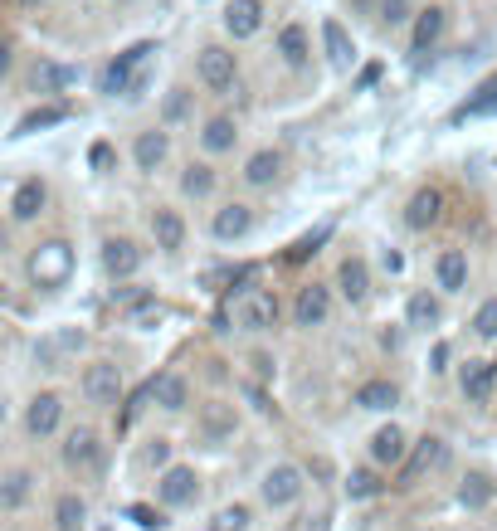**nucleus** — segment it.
<instances>
[{
    "instance_id": "nucleus-1",
    "label": "nucleus",
    "mask_w": 497,
    "mask_h": 531,
    "mask_svg": "<svg viewBox=\"0 0 497 531\" xmlns=\"http://www.w3.org/2000/svg\"><path fill=\"white\" fill-rule=\"evenodd\" d=\"M147 54H156V44H132L127 54H117L113 64L98 74V93H122V98H137L142 88H147V74H137L142 64H147Z\"/></svg>"
},
{
    "instance_id": "nucleus-2",
    "label": "nucleus",
    "mask_w": 497,
    "mask_h": 531,
    "mask_svg": "<svg viewBox=\"0 0 497 531\" xmlns=\"http://www.w3.org/2000/svg\"><path fill=\"white\" fill-rule=\"evenodd\" d=\"M30 278H35V288H49V293L64 288L74 278V249L64 239H44L30 254Z\"/></svg>"
},
{
    "instance_id": "nucleus-3",
    "label": "nucleus",
    "mask_w": 497,
    "mask_h": 531,
    "mask_svg": "<svg viewBox=\"0 0 497 531\" xmlns=\"http://www.w3.org/2000/svg\"><path fill=\"white\" fill-rule=\"evenodd\" d=\"M195 78L210 88V93H230L234 78H239V59H234L230 44H205L195 54Z\"/></svg>"
},
{
    "instance_id": "nucleus-4",
    "label": "nucleus",
    "mask_w": 497,
    "mask_h": 531,
    "mask_svg": "<svg viewBox=\"0 0 497 531\" xmlns=\"http://www.w3.org/2000/svg\"><path fill=\"white\" fill-rule=\"evenodd\" d=\"M234 317L244 332H268V327H278V298L268 288H244L234 303Z\"/></svg>"
},
{
    "instance_id": "nucleus-5",
    "label": "nucleus",
    "mask_w": 497,
    "mask_h": 531,
    "mask_svg": "<svg viewBox=\"0 0 497 531\" xmlns=\"http://www.w3.org/2000/svg\"><path fill=\"white\" fill-rule=\"evenodd\" d=\"M303 468H293V463H278V468H268L264 483H259V493H264L268 507H293L298 497H303Z\"/></svg>"
},
{
    "instance_id": "nucleus-6",
    "label": "nucleus",
    "mask_w": 497,
    "mask_h": 531,
    "mask_svg": "<svg viewBox=\"0 0 497 531\" xmlns=\"http://www.w3.org/2000/svg\"><path fill=\"white\" fill-rule=\"evenodd\" d=\"M83 395H88L93 405H117V400H122V371H117L113 361H93V366L83 371Z\"/></svg>"
},
{
    "instance_id": "nucleus-7",
    "label": "nucleus",
    "mask_w": 497,
    "mask_h": 531,
    "mask_svg": "<svg viewBox=\"0 0 497 531\" xmlns=\"http://www.w3.org/2000/svg\"><path fill=\"white\" fill-rule=\"evenodd\" d=\"M64 463H69L74 473H98V468H103L98 434H93V429H74V434L64 439Z\"/></svg>"
},
{
    "instance_id": "nucleus-8",
    "label": "nucleus",
    "mask_w": 497,
    "mask_h": 531,
    "mask_svg": "<svg viewBox=\"0 0 497 531\" xmlns=\"http://www.w3.org/2000/svg\"><path fill=\"white\" fill-rule=\"evenodd\" d=\"M44 205H49V186H44L39 176H30V181H20L15 195H10V220H15V225H30V220L44 215Z\"/></svg>"
},
{
    "instance_id": "nucleus-9",
    "label": "nucleus",
    "mask_w": 497,
    "mask_h": 531,
    "mask_svg": "<svg viewBox=\"0 0 497 531\" xmlns=\"http://www.w3.org/2000/svg\"><path fill=\"white\" fill-rule=\"evenodd\" d=\"M264 30V0H230L225 5V35L230 39H254Z\"/></svg>"
},
{
    "instance_id": "nucleus-10",
    "label": "nucleus",
    "mask_w": 497,
    "mask_h": 531,
    "mask_svg": "<svg viewBox=\"0 0 497 531\" xmlns=\"http://www.w3.org/2000/svg\"><path fill=\"white\" fill-rule=\"evenodd\" d=\"M156 493H161L166 507H186V502H195V493H200V478H195V468L176 463V468H166V473H161Z\"/></svg>"
},
{
    "instance_id": "nucleus-11",
    "label": "nucleus",
    "mask_w": 497,
    "mask_h": 531,
    "mask_svg": "<svg viewBox=\"0 0 497 531\" xmlns=\"http://www.w3.org/2000/svg\"><path fill=\"white\" fill-rule=\"evenodd\" d=\"M449 30V10L444 5H424L420 15H415V25H410V44H415V54H429L439 39Z\"/></svg>"
},
{
    "instance_id": "nucleus-12",
    "label": "nucleus",
    "mask_w": 497,
    "mask_h": 531,
    "mask_svg": "<svg viewBox=\"0 0 497 531\" xmlns=\"http://www.w3.org/2000/svg\"><path fill=\"white\" fill-rule=\"evenodd\" d=\"M59 419H64V400H59L54 390H44V395L30 400V410H25V429H30L35 439H44V434L59 429Z\"/></svg>"
},
{
    "instance_id": "nucleus-13",
    "label": "nucleus",
    "mask_w": 497,
    "mask_h": 531,
    "mask_svg": "<svg viewBox=\"0 0 497 531\" xmlns=\"http://www.w3.org/2000/svg\"><path fill=\"white\" fill-rule=\"evenodd\" d=\"M249 229H254V210H249V205H239V200L220 205V210H215V220H210V234H215V239H225V244L244 239Z\"/></svg>"
},
{
    "instance_id": "nucleus-14",
    "label": "nucleus",
    "mask_w": 497,
    "mask_h": 531,
    "mask_svg": "<svg viewBox=\"0 0 497 531\" xmlns=\"http://www.w3.org/2000/svg\"><path fill=\"white\" fill-rule=\"evenodd\" d=\"M273 49H278V59H283L288 69H307V64H312V35H307L298 20L278 30V44H273Z\"/></svg>"
},
{
    "instance_id": "nucleus-15",
    "label": "nucleus",
    "mask_w": 497,
    "mask_h": 531,
    "mask_svg": "<svg viewBox=\"0 0 497 531\" xmlns=\"http://www.w3.org/2000/svg\"><path fill=\"white\" fill-rule=\"evenodd\" d=\"M327 312H332V288H322V283L298 288V307H293L298 327H322V322H327Z\"/></svg>"
},
{
    "instance_id": "nucleus-16",
    "label": "nucleus",
    "mask_w": 497,
    "mask_h": 531,
    "mask_svg": "<svg viewBox=\"0 0 497 531\" xmlns=\"http://www.w3.org/2000/svg\"><path fill=\"white\" fill-rule=\"evenodd\" d=\"M171 156V137L161 132V127H147V132H137V142H132V161H137V171H147L152 176L156 166Z\"/></svg>"
},
{
    "instance_id": "nucleus-17",
    "label": "nucleus",
    "mask_w": 497,
    "mask_h": 531,
    "mask_svg": "<svg viewBox=\"0 0 497 531\" xmlns=\"http://www.w3.org/2000/svg\"><path fill=\"white\" fill-rule=\"evenodd\" d=\"M322 49H327L332 69H351L356 64V39L346 35L342 20H322Z\"/></svg>"
},
{
    "instance_id": "nucleus-18",
    "label": "nucleus",
    "mask_w": 497,
    "mask_h": 531,
    "mask_svg": "<svg viewBox=\"0 0 497 531\" xmlns=\"http://www.w3.org/2000/svg\"><path fill=\"white\" fill-rule=\"evenodd\" d=\"M147 390H152V400L161 410H186V405H191V385H186L181 371H161V376H152Z\"/></svg>"
},
{
    "instance_id": "nucleus-19",
    "label": "nucleus",
    "mask_w": 497,
    "mask_h": 531,
    "mask_svg": "<svg viewBox=\"0 0 497 531\" xmlns=\"http://www.w3.org/2000/svg\"><path fill=\"white\" fill-rule=\"evenodd\" d=\"M410 454V444H405V429H395V424H385L371 434V458L381 463V468H395V463H405Z\"/></svg>"
},
{
    "instance_id": "nucleus-20",
    "label": "nucleus",
    "mask_w": 497,
    "mask_h": 531,
    "mask_svg": "<svg viewBox=\"0 0 497 531\" xmlns=\"http://www.w3.org/2000/svg\"><path fill=\"white\" fill-rule=\"evenodd\" d=\"M103 268H108L113 278H132V273L142 268V249H137L132 239H108V244H103Z\"/></svg>"
},
{
    "instance_id": "nucleus-21",
    "label": "nucleus",
    "mask_w": 497,
    "mask_h": 531,
    "mask_svg": "<svg viewBox=\"0 0 497 531\" xmlns=\"http://www.w3.org/2000/svg\"><path fill=\"white\" fill-rule=\"evenodd\" d=\"M234 142H239V122H234V117H210V122L200 127V147L210 156L234 152Z\"/></svg>"
},
{
    "instance_id": "nucleus-22",
    "label": "nucleus",
    "mask_w": 497,
    "mask_h": 531,
    "mask_svg": "<svg viewBox=\"0 0 497 531\" xmlns=\"http://www.w3.org/2000/svg\"><path fill=\"white\" fill-rule=\"evenodd\" d=\"M152 234H156V249H181L186 244V220L181 210H152Z\"/></svg>"
},
{
    "instance_id": "nucleus-23",
    "label": "nucleus",
    "mask_w": 497,
    "mask_h": 531,
    "mask_svg": "<svg viewBox=\"0 0 497 531\" xmlns=\"http://www.w3.org/2000/svg\"><path fill=\"white\" fill-rule=\"evenodd\" d=\"M459 385H463V395H468V400H488V395H493V385H497V361H468Z\"/></svg>"
},
{
    "instance_id": "nucleus-24",
    "label": "nucleus",
    "mask_w": 497,
    "mask_h": 531,
    "mask_svg": "<svg viewBox=\"0 0 497 531\" xmlns=\"http://www.w3.org/2000/svg\"><path fill=\"white\" fill-rule=\"evenodd\" d=\"M439 215H444V195H439V190H420V195L410 200V210H405V225L429 229V225H439Z\"/></svg>"
},
{
    "instance_id": "nucleus-25",
    "label": "nucleus",
    "mask_w": 497,
    "mask_h": 531,
    "mask_svg": "<svg viewBox=\"0 0 497 531\" xmlns=\"http://www.w3.org/2000/svg\"><path fill=\"white\" fill-rule=\"evenodd\" d=\"M200 434H205V439H230L234 434V405H225V400L200 405Z\"/></svg>"
},
{
    "instance_id": "nucleus-26",
    "label": "nucleus",
    "mask_w": 497,
    "mask_h": 531,
    "mask_svg": "<svg viewBox=\"0 0 497 531\" xmlns=\"http://www.w3.org/2000/svg\"><path fill=\"white\" fill-rule=\"evenodd\" d=\"M337 283H342L346 303H366V293H371V273H366L361 259H346V264L337 268Z\"/></svg>"
},
{
    "instance_id": "nucleus-27",
    "label": "nucleus",
    "mask_w": 497,
    "mask_h": 531,
    "mask_svg": "<svg viewBox=\"0 0 497 531\" xmlns=\"http://www.w3.org/2000/svg\"><path fill=\"white\" fill-rule=\"evenodd\" d=\"M278 171H283V156H278V152H254L249 161H244V181H249L254 190L273 186V181H278Z\"/></svg>"
},
{
    "instance_id": "nucleus-28",
    "label": "nucleus",
    "mask_w": 497,
    "mask_h": 531,
    "mask_svg": "<svg viewBox=\"0 0 497 531\" xmlns=\"http://www.w3.org/2000/svg\"><path fill=\"white\" fill-rule=\"evenodd\" d=\"M493 497H497V483L488 478V473H468V478L459 483V502L468 507V512H483Z\"/></svg>"
},
{
    "instance_id": "nucleus-29",
    "label": "nucleus",
    "mask_w": 497,
    "mask_h": 531,
    "mask_svg": "<svg viewBox=\"0 0 497 531\" xmlns=\"http://www.w3.org/2000/svg\"><path fill=\"white\" fill-rule=\"evenodd\" d=\"M434 273H439V288H444V293H459L463 283H468V259H463V249H444L439 264H434Z\"/></svg>"
},
{
    "instance_id": "nucleus-30",
    "label": "nucleus",
    "mask_w": 497,
    "mask_h": 531,
    "mask_svg": "<svg viewBox=\"0 0 497 531\" xmlns=\"http://www.w3.org/2000/svg\"><path fill=\"white\" fill-rule=\"evenodd\" d=\"M444 458H449V449H444L439 439H420V449H415V458L405 463V473H400V483H415V478H420L424 468H439Z\"/></svg>"
},
{
    "instance_id": "nucleus-31",
    "label": "nucleus",
    "mask_w": 497,
    "mask_h": 531,
    "mask_svg": "<svg viewBox=\"0 0 497 531\" xmlns=\"http://www.w3.org/2000/svg\"><path fill=\"white\" fill-rule=\"evenodd\" d=\"M30 493H35V478H30L25 468H15V473H5V488H0V507H5V512H20V507L30 502Z\"/></svg>"
},
{
    "instance_id": "nucleus-32",
    "label": "nucleus",
    "mask_w": 497,
    "mask_h": 531,
    "mask_svg": "<svg viewBox=\"0 0 497 531\" xmlns=\"http://www.w3.org/2000/svg\"><path fill=\"white\" fill-rule=\"evenodd\" d=\"M83 522H88V502L78 493H64L54 502V527L59 531H83Z\"/></svg>"
},
{
    "instance_id": "nucleus-33",
    "label": "nucleus",
    "mask_w": 497,
    "mask_h": 531,
    "mask_svg": "<svg viewBox=\"0 0 497 531\" xmlns=\"http://www.w3.org/2000/svg\"><path fill=\"white\" fill-rule=\"evenodd\" d=\"M74 69H64V64H35V74H30V83H35V93H64L69 83H74Z\"/></svg>"
},
{
    "instance_id": "nucleus-34",
    "label": "nucleus",
    "mask_w": 497,
    "mask_h": 531,
    "mask_svg": "<svg viewBox=\"0 0 497 531\" xmlns=\"http://www.w3.org/2000/svg\"><path fill=\"white\" fill-rule=\"evenodd\" d=\"M215 181H220V176H215V166H210V161H191V166H186V176H181V190H186L191 200H205V195L215 190Z\"/></svg>"
},
{
    "instance_id": "nucleus-35",
    "label": "nucleus",
    "mask_w": 497,
    "mask_h": 531,
    "mask_svg": "<svg viewBox=\"0 0 497 531\" xmlns=\"http://www.w3.org/2000/svg\"><path fill=\"white\" fill-rule=\"evenodd\" d=\"M395 400H400V390H395L390 380H366V385L356 390V405H361V410H390Z\"/></svg>"
},
{
    "instance_id": "nucleus-36",
    "label": "nucleus",
    "mask_w": 497,
    "mask_h": 531,
    "mask_svg": "<svg viewBox=\"0 0 497 531\" xmlns=\"http://www.w3.org/2000/svg\"><path fill=\"white\" fill-rule=\"evenodd\" d=\"M405 317H410V327H439L444 307H439V298H429V293H415L410 307H405Z\"/></svg>"
},
{
    "instance_id": "nucleus-37",
    "label": "nucleus",
    "mask_w": 497,
    "mask_h": 531,
    "mask_svg": "<svg viewBox=\"0 0 497 531\" xmlns=\"http://www.w3.org/2000/svg\"><path fill=\"white\" fill-rule=\"evenodd\" d=\"M191 88H171V93H166V103H161V122H166V127H176V122H186V117H191Z\"/></svg>"
},
{
    "instance_id": "nucleus-38",
    "label": "nucleus",
    "mask_w": 497,
    "mask_h": 531,
    "mask_svg": "<svg viewBox=\"0 0 497 531\" xmlns=\"http://www.w3.org/2000/svg\"><path fill=\"white\" fill-rule=\"evenodd\" d=\"M483 113H497V78H488V83H483V88H478L454 117H483Z\"/></svg>"
},
{
    "instance_id": "nucleus-39",
    "label": "nucleus",
    "mask_w": 497,
    "mask_h": 531,
    "mask_svg": "<svg viewBox=\"0 0 497 531\" xmlns=\"http://www.w3.org/2000/svg\"><path fill=\"white\" fill-rule=\"evenodd\" d=\"M415 15H420V10H410V0H381V10H376V20H381L385 30L415 25Z\"/></svg>"
},
{
    "instance_id": "nucleus-40",
    "label": "nucleus",
    "mask_w": 497,
    "mask_h": 531,
    "mask_svg": "<svg viewBox=\"0 0 497 531\" xmlns=\"http://www.w3.org/2000/svg\"><path fill=\"white\" fill-rule=\"evenodd\" d=\"M64 117H69V108H35V113L20 117V127H15V132L25 137V132H39V127H54V122H64Z\"/></svg>"
},
{
    "instance_id": "nucleus-41",
    "label": "nucleus",
    "mask_w": 497,
    "mask_h": 531,
    "mask_svg": "<svg viewBox=\"0 0 497 531\" xmlns=\"http://www.w3.org/2000/svg\"><path fill=\"white\" fill-rule=\"evenodd\" d=\"M381 488H385V483L376 478V473H371V468H356V473L346 478V493L356 497V502H361V497H376Z\"/></svg>"
},
{
    "instance_id": "nucleus-42",
    "label": "nucleus",
    "mask_w": 497,
    "mask_h": 531,
    "mask_svg": "<svg viewBox=\"0 0 497 531\" xmlns=\"http://www.w3.org/2000/svg\"><path fill=\"white\" fill-rule=\"evenodd\" d=\"M244 527H249V507H239V502H234V507H220L215 522H210V531H244Z\"/></svg>"
},
{
    "instance_id": "nucleus-43",
    "label": "nucleus",
    "mask_w": 497,
    "mask_h": 531,
    "mask_svg": "<svg viewBox=\"0 0 497 531\" xmlns=\"http://www.w3.org/2000/svg\"><path fill=\"white\" fill-rule=\"evenodd\" d=\"M473 332L483 337V342H497V298L478 307V317H473Z\"/></svg>"
},
{
    "instance_id": "nucleus-44",
    "label": "nucleus",
    "mask_w": 497,
    "mask_h": 531,
    "mask_svg": "<svg viewBox=\"0 0 497 531\" xmlns=\"http://www.w3.org/2000/svg\"><path fill=\"white\" fill-rule=\"evenodd\" d=\"M127 512H132V522H137V527H147V531L166 527V517H161V512H152V507H142V502H137V507H127Z\"/></svg>"
},
{
    "instance_id": "nucleus-45",
    "label": "nucleus",
    "mask_w": 497,
    "mask_h": 531,
    "mask_svg": "<svg viewBox=\"0 0 497 531\" xmlns=\"http://www.w3.org/2000/svg\"><path fill=\"white\" fill-rule=\"evenodd\" d=\"M132 322H137V327H152V322H161V303H152V298H147V303L132 312Z\"/></svg>"
},
{
    "instance_id": "nucleus-46",
    "label": "nucleus",
    "mask_w": 497,
    "mask_h": 531,
    "mask_svg": "<svg viewBox=\"0 0 497 531\" xmlns=\"http://www.w3.org/2000/svg\"><path fill=\"white\" fill-rule=\"evenodd\" d=\"M166 458H171V444H166V439H152V449H147V463L166 468Z\"/></svg>"
},
{
    "instance_id": "nucleus-47",
    "label": "nucleus",
    "mask_w": 497,
    "mask_h": 531,
    "mask_svg": "<svg viewBox=\"0 0 497 531\" xmlns=\"http://www.w3.org/2000/svg\"><path fill=\"white\" fill-rule=\"evenodd\" d=\"M108 161H113V147H103V142H98V147H93V166H98V171H103V166H108Z\"/></svg>"
},
{
    "instance_id": "nucleus-48",
    "label": "nucleus",
    "mask_w": 497,
    "mask_h": 531,
    "mask_svg": "<svg viewBox=\"0 0 497 531\" xmlns=\"http://www.w3.org/2000/svg\"><path fill=\"white\" fill-rule=\"evenodd\" d=\"M444 361H449V346L439 342V346H434V366H429V371H444Z\"/></svg>"
},
{
    "instance_id": "nucleus-49",
    "label": "nucleus",
    "mask_w": 497,
    "mask_h": 531,
    "mask_svg": "<svg viewBox=\"0 0 497 531\" xmlns=\"http://www.w3.org/2000/svg\"><path fill=\"white\" fill-rule=\"evenodd\" d=\"M351 5H356V10H366V15H376V10H381V0H351Z\"/></svg>"
},
{
    "instance_id": "nucleus-50",
    "label": "nucleus",
    "mask_w": 497,
    "mask_h": 531,
    "mask_svg": "<svg viewBox=\"0 0 497 531\" xmlns=\"http://www.w3.org/2000/svg\"><path fill=\"white\" fill-rule=\"evenodd\" d=\"M20 5H44V0H20Z\"/></svg>"
},
{
    "instance_id": "nucleus-51",
    "label": "nucleus",
    "mask_w": 497,
    "mask_h": 531,
    "mask_svg": "<svg viewBox=\"0 0 497 531\" xmlns=\"http://www.w3.org/2000/svg\"><path fill=\"white\" fill-rule=\"evenodd\" d=\"M117 5H127V0H117Z\"/></svg>"
}]
</instances>
